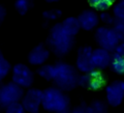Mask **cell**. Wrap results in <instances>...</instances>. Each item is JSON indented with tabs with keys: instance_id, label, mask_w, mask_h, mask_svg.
Wrapping results in <instances>:
<instances>
[{
	"instance_id": "1",
	"label": "cell",
	"mask_w": 124,
	"mask_h": 113,
	"mask_svg": "<svg viewBox=\"0 0 124 113\" xmlns=\"http://www.w3.org/2000/svg\"><path fill=\"white\" fill-rule=\"evenodd\" d=\"M47 44L54 54L63 56L72 49L74 45V36L65 30L62 23H57L50 29Z\"/></svg>"
},
{
	"instance_id": "2",
	"label": "cell",
	"mask_w": 124,
	"mask_h": 113,
	"mask_svg": "<svg viewBox=\"0 0 124 113\" xmlns=\"http://www.w3.org/2000/svg\"><path fill=\"white\" fill-rule=\"evenodd\" d=\"M42 106L47 111L65 113L70 109V99L57 87H50L43 91Z\"/></svg>"
},
{
	"instance_id": "3",
	"label": "cell",
	"mask_w": 124,
	"mask_h": 113,
	"mask_svg": "<svg viewBox=\"0 0 124 113\" xmlns=\"http://www.w3.org/2000/svg\"><path fill=\"white\" fill-rule=\"evenodd\" d=\"M55 74L53 81L57 88L62 91H71L78 85V74L77 70L66 63H57L54 65Z\"/></svg>"
},
{
	"instance_id": "4",
	"label": "cell",
	"mask_w": 124,
	"mask_h": 113,
	"mask_svg": "<svg viewBox=\"0 0 124 113\" xmlns=\"http://www.w3.org/2000/svg\"><path fill=\"white\" fill-rule=\"evenodd\" d=\"M23 88L14 81L0 85V108L4 110L9 104L20 101L23 97Z\"/></svg>"
},
{
	"instance_id": "5",
	"label": "cell",
	"mask_w": 124,
	"mask_h": 113,
	"mask_svg": "<svg viewBox=\"0 0 124 113\" xmlns=\"http://www.w3.org/2000/svg\"><path fill=\"white\" fill-rule=\"evenodd\" d=\"M106 84L107 77L101 72V70L84 72V74L78 77V85L90 91H98L104 88Z\"/></svg>"
},
{
	"instance_id": "6",
	"label": "cell",
	"mask_w": 124,
	"mask_h": 113,
	"mask_svg": "<svg viewBox=\"0 0 124 113\" xmlns=\"http://www.w3.org/2000/svg\"><path fill=\"white\" fill-rule=\"evenodd\" d=\"M12 81L24 88H29L34 82V72L25 64L18 63L12 68Z\"/></svg>"
},
{
	"instance_id": "7",
	"label": "cell",
	"mask_w": 124,
	"mask_h": 113,
	"mask_svg": "<svg viewBox=\"0 0 124 113\" xmlns=\"http://www.w3.org/2000/svg\"><path fill=\"white\" fill-rule=\"evenodd\" d=\"M95 38L98 44L108 51H113L120 42L113 29L108 27L98 28L95 34Z\"/></svg>"
},
{
	"instance_id": "8",
	"label": "cell",
	"mask_w": 124,
	"mask_h": 113,
	"mask_svg": "<svg viewBox=\"0 0 124 113\" xmlns=\"http://www.w3.org/2000/svg\"><path fill=\"white\" fill-rule=\"evenodd\" d=\"M43 100V91L37 88H28V90L23 94L21 99V103L25 111L30 113H37L42 105Z\"/></svg>"
},
{
	"instance_id": "9",
	"label": "cell",
	"mask_w": 124,
	"mask_h": 113,
	"mask_svg": "<svg viewBox=\"0 0 124 113\" xmlns=\"http://www.w3.org/2000/svg\"><path fill=\"white\" fill-rule=\"evenodd\" d=\"M106 95L109 105L118 106L124 99V81L116 80L111 82L106 88Z\"/></svg>"
},
{
	"instance_id": "10",
	"label": "cell",
	"mask_w": 124,
	"mask_h": 113,
	"mask_svg": "<svg viewBox=\"0 0 124 113\" xmlns=\"http://www.w3.org/2000/svg\"><path fill=\"white\" fill-rule=\"evenodd\" d=\"M92 48L90 46H82L78 49L77 55V68L82 72H88L96 70L92 63Z\"/></svg>"
},
{
	"instance_id": "11",
	"label": "cell",
	"mask_w": 124,
	"mask_h": 113,
	"mask_svg": "<svg viewBox=\"0 0 124 113\" xmlns=\"http://www.w3.org/2000/svg\"><path fill=\"white\" fill-rule=\"evenodd\" d=\"M48 56H49L48 49L46 48V46L43 43H39L38 45H36L31 49V51L27 56V60L29 64L33 66H40L43 65L48 59Z\"/></svg>"
},
{
	"instance_id": "12",
	"label": "cell",
	"mask_w": 124,
	"mask_h": 113,
	"mask_svg": "<svg viewBox=\"0 0 124 113\" xmlns=\"http://www.w3.org/2000/svg\"><path fill=\"white\" fill-rule=\"evenodd\" d=\"M111 54L108 50L100 47L92 51V63L96 70H104L110 65Z\"/></svg>"
},
{
	"instance_id": "13",
	"label": "cell",
	"mask_w": 124,
	"mask_h": 113,
	"mask_svg": "<svg viewBox=\"0 0 124 113\" xmlns=\"http://www.w3.org/2000/svg\"><path fill=\"white\" fill-rule=\"evenodd\" d=\"M78 21H79L81 29L89 31V30H92L93 28H95L98 25L99 17L96 14V13H94L93 11L85 10L79 14Z\"/></svg>"
},
{
	"instance_id": "14",
	"label": "cell",
	"mask_w": 124,
	"mask_h": 113,
	"mask_svg": "<svg viewBox=\"0 0 124 113\" xmlns=\"http://www.w3.org/2000/svg\"><path fill=\"white\" fill-rule=\"evenodd\" d=\"M62 25L63 27L65 28V30L70 33L72 36H76L78 31L81 29L80 28V24H79V21H78V18H76V17H67L63 22H62Z\"/></svg>"
},
{
	"instance_id": "15",
	"label": "cell",
	"mask_w": 124,
	"mask_h": 113,
	"mask_svg": "<svg viewBox=\"0 0 124 113\" xmlns=\"http://www.w3.org/2000/svg\"><path fill=\"white\" fill-rule=\"evenodd\" d=\"M109 66L115 73L124 74V55H118L112 53L111 62Z\"/></svg>"
},
{
	"instance_id": "16",
	"label": "cell",
	"mask_w": 124,
	"mask_h": 113,
	"mask_svg": "<svg viewBox=\"0 0 124 113\" xmlns=\"http://www.w3.org/2000/svg\"><path fill=\"white\" fill-rule=\"evenodd\" d=\"M37 73L46 80H53L55 74V67L54 65H42L38 69Z\"/></svg>"
},
{
	"instance_id": "17",
	"label": "cell",
	"mask_w": 124,
	"mask_h": 113,
	"mask_svg": "<svg viewBox=\"0 0 124 113\" xmlns=\"http://www.w3.org/2000/svg\"><path fill=\"white\" fill-rule=\"evenodd\" d=\"M11 71H12V66L10 62L0 51V84L10 74Z\"/></svg>"
},
{
	"instance_id": "18",
	"label": "cell",
	"mask_w": 124,
	"mask_h": 113,
	"mask_svg": "<svg viewBox=\"0 0 124 113\" xmlns=\"http://www.w3.org/2000/svg\"><path fill=\"white\" fill-rule=\"evenodd\" d=\"M33 0H16L15 8L19 14H25L32 7Z\"/></svg>"
},
{
	"instance_id": "19",
	"label": "cell",
	"mask_w": 124,
	"mask_h": 113,
	"mask_svg": "<svg viewBox=\"0 0 124 113\" xmlns=\"http://www.w3.org/2000/svg\"><path fill=\"white\" fill-rule=\"evenodd\" d=\"M114 0H88V3L99 11H105L110 7Z\"/></svg>"
},
{
	"instance_id": "20",
	"label": "cell",
	"mask_w": 124,
	"mask_h": 113,
	"mask_svg": "<svg viewBox=\"0 0 124 113\" xmlns=\"http://www.w3.org/2000/svg\"><path fill=\"white\" fill-rule=\"evenodd\" d=\"M4 111H6L8 113H23L25 111V109L20 100V101H16V102L9 104L6 108H4Z\"/></svg>"
},
{
	"instance_id": "21",
	"label": "cell",
	"mask_w": 124,
	"mask_h": 113,
	"mask_svg": "<svg viewBox=\"0 0 124 113\" xmlns=\"http://www.w3.org/2000/svg\"><path fill=\"white\" fill-rule=\"evenodd\" d=\"M89 107H90V112L91 113H103V112H106L108 110L107 105L103 101H100V100L93 101L89 105Z\"/></svg>"
},
{
	"instance_id": "22",
	"label": "cell",
	"mask_w": 124,
	"mask_h": 113,
	"mask_svg": "<svg viewBox=\"0 0 124 113\" xmlns=\"http://www.w3.org/2000/svg\"><path fill=\"white\" fill-rule=\"evenodd\" d=\"M62 14V12L60 10H49V11H46L43 13V17L46 20H54L57 19L58 17H60Z\"/></svg>"
},
{
	"instance_id": "23",
	"label": "cell",
	"mask_w": 124,
	"mask_h": 113,
	"mask_svg": "<svg viewBox=\"0 0 124 113\" xmlns=\"http://www.w3.org/2000/svg\"><path fill=\"white\" fill-rule=\"evenodd\" d=\"M113 14L116 17L124 18V0H120L113 7Z\"/></svg>"
},
{
	"instance_id": "24",
	"label": "cell",
	"mask_w": 124,
	"mask_h": 113,
	"mask_svg": "<svg viewBox=\"0 0 124 113\" xmlns=\"http://www.w3.org/2000/svg\"><path fill=\"white\" fill-rule=\"evenodd\" d=\"M113 31L116 34L117 39L120 42H124V27L122 26H112Z\"/></svg>"
},
{
	"instance_id": "25",
	"label": "cell",
	"mask_w": 124,
	"mask_h": 113,
	"mask_svg": "<svg viewBox=\"0 0 124 113\" xmlns=\"http://www.w3.org/2000/svg\"><path fill=\"white\" fill-rule=\"evenodd\" d=\"M73 112H75V113H91L89 105L87 106L86 104H80L79 106H77L73 110Z\"/></svg>"
},
{
	"instance_id": "26",
	"label": "cell",
	"mask_w": 124,
	"mask_h": 113,
	"mask_svg": "<svg viewBox=\"0 0 124 113\" xmlns=\"http://www.w3.org/2000/svg\"><path fill=\"white\" fill-rule=\"evenodd\" d=\"M101 19L103 22L108 24V25H112L113 22V16H111L110 14H108V13H103L101 14Z\"/></svg>"
},
{
	"instance_id": "27",
	"label": "cell",
	"mask_w": 124,
	"mask_h": 113,
	"mask_svg": "<svg viewBox=\"0 0 124 113\" xmlns=\"http://www.w3.org/2000/svg\"><path fill=\"white\" fill-rule=\"evenodd\" d=\"M6 15H7V9L3 4L0 3V24L4 21V19L6 18Z\"/></svg>"
},
{
	"instance_id": "28",
	"label": "cell",
	"mask_w": 124,
	"mask_h": 113,
	"mask_svg": "<svg viewBox=\"0 0 124 113\" xmlns=\"http://www.w3.org/2000/svg\"><path fill=\"white\" fill-rule=\"evenodd\" d=\"M112 26H122V27H124V18H120V17L113 16Z\"/></svg>"
},
{
	"instance_id": "29",
	"label": "cell",
	"mask_w": 124,
	"mask_h": 113,
	"mask_svg": "<svg viewBox=\"0 0 124 113\" xmlns=\"http://www.w3.org/2000/svg\"><path fill=\"white\" fill-rule=\"evenodd\" d=\"M46 1H47V2H56L58 0H46Z\"/></svg>"
}]
</instances>
